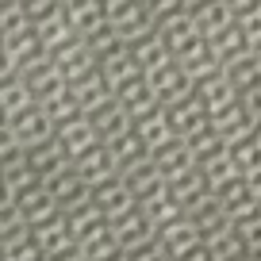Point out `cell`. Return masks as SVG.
Segmentation results:
<instances>
[{
  "label": "cell",
  "mask_w": 261,
  "mask_h": 261,
  "mask_svg": "<svg viewBox=\"0 0 261 261\" xmlns=\"http://www.w3.org/2000/svg\"><path fill=\"white\" fill-rule=\"evenodd\" d=\"M104 146L112 150V162H115V169H127V165H135L139 158H146V146L139 142V135H135V130H123V135L108 139Z\"/></svg>",
  "instance_id": "33"
},
{
  "label": "cell",
  "mask_w": 261,
  "mask_h": 261,
  "mask_svg": "<svg viewBox=\"0 0 261 261\" xmlns=\"http://www.w3.org/2000/svg\"><path fill=\"white\" fill-rule=\"evenodd\" d=\"M238 104L246 108V115H250L253 123H261V85H253V89L238 92Z\"/></svg>",
  "instance_id": "38"
},
{
  "label": "cell",
  "mask_w": 261,
  "mask_h": 261,
  "mask_svg": "<svg viewBox=\"0 0 261 261\" xmlns=\"http://www.w3.org/2000/svg\"><path fill=\"white\" fill-rule=\"evenodd\" d=\"M130 130L139 135V142L146 146V154L158 146V142H165L169 135H177V130L169 127V119H165V108H154V112L139 115V119H130Z\"/></svg>",
  "instance_id": "28"
},
{
  "label": "cell",
  "mask_w": 261,
  "mask_h": 261,
  "mask_svg": "<svg viewBox=\"0 0 261 261\" xmlns=\"http://www.w3.org/2000/svg\"><path fill=\"white\" fill-rule=\"evenodd\" d=\"M50 62L62 69L65 81H73V77H81L85 69L96 65V54H92V46L81 39V35H73V39H65L58 50H50Z\"/></svg>",
  "instance_id": "11"
},
{
  "label": "cell",
  "mask_w": 261,
  "mask_h": 261,
  "mask_svg": "<svg viewBox=\"0 0 261 261\" xmlns=\"http://www.w3.org/2000/svg\"><path fill=\"white\" fill-rule=\"evenodd\" d=\"M150 162H154L158 169L165 173V177H173V173H180V169H188V165H196V158H192V146H188L185 135H169L165 142H158V146L150 150Z\"/></svg>",
  "instance_id": "19"
},
{
  "label": "cell",
  "mask_w": 261,
  "mask_h": 261,
  "mask_svg": "<svg viewBox=\"0 0 261 261\" xmlns=\"http://www.w3.org/2000/svg\"><path fill=\"white\" fill-rule=\"evenodd\" d=\"M108 257H119V246L112 238V227H104L100 234L77 242V261H108Z\"/></svg>",
  "instance_id": "36"
},
{
  "label": "cell",
  "mask_w": 261,
  "mask_h": 261,
  "mask_svg": "<svg viewBox=\"0 0 261 261\" xmlns=\"http://www.w3.org/2000/svg\"><path fill=\"white\" fill-rule=\"evenodd\" d=\"M204 257L207 261H230V257H246L242 242H238V230L234 223H223V227L207 230L204 234Z\"/></svg>",
  "instance_id": "27"
},
{
  "label": "cell",
  "mask_w": 261,
  "mask_h": 261,
  "mask_svg": "<svg viewBox=\"0 0 261 261\" xmlns=\"http://www.w3.org/2000/svg\"><path fill=\"white\" fill-rule=\"evenodd\" d=\"M139 207H142V215H146V223L150 227H162V223H169V219H177L180 215V204L173 200V192L169 188H162V192H154V196H146V200H139Z\"/></svg>",
  "instance_id": "32"
},
{
  "label": "cell",
  "mask_w": 261,
  "mask_h": 261,
  "mask_svg": "<svg viewBox=\"0 0 261 261\" xmlns=\"http://www.w3.org/2000/svg\"><path fill=\"white\" fill-rule=\"evenodd\" d=\"M230 162H234V169L242 173V177H250V173L261 169V135L257 130H250V135H242V139H234L227 146Z\"/></svg>",
  "instance_id": "31"
},
{
  "label": "cell",
  "mask_w": 261,
  "mask_h": 261,
  "mask_svg": "<svg viewBox=\"0 0 261 261\" xmlns=\"http://www.w3.org/2000/svg\"><path fill=\"white\" fill-rule=\"evenodd\" d=\"M8 127H12V135H16L19 150H23V146H35V142H42V139H50V135H54V123L46 119V112H42L39 104H31V108H23V112L8 115Z\"/></svg>",
  "instance_id": "13"
},
{
  "label": "cell",
  "mask_w": 261,
  "mask_h": 261,
  "mask_svg": "<svg viewBox=\"0 0 261 261\" xmlns=\"http://www.w3.org/2000/svg\"><path fill=\"white\" fill-rule=\"evenodd\" d=\"M89 200H92V207H96L104 219H115V215L130 212V207L139 204V200L130 196L127 180H123L119 173H112V177H104V180H96V185H89Z\"/></svg>",
  "instance_id": "6"
},
{
  "label": "cell",
  "mask_w": 261,
  "mask_h": 261,
  "mask_svg": "<svg viewBox=\"0 0 261 261\" xmlns=\"http://www.w3.org/2000/svg\"><path fill=\"white\" fill-rule=\"evenodd\" d=\"M0 253H4V257H16V261H39V257H42L27 223H23L19 230H12V234H4V242H0Z\"/></svg>",
  "instance_id": "35"
},
{
  "label": "cell",
  "mask_w": 261,
  "mask_h": 261,
  "mask_svg": "<svg viewBox=\"0 0 261 261\" xmlns=\"http://www.w3.org/2000/svg\"><path fill=\"white\" fill-rule=\"evenodd\" d=\"M62 8H65V19H69V27L77 35H92L96 27L108 23L104 0H62Z\"/></svg>",
  "instance_id": "23"
},
{
  "label": "cell",
  "mask_w": 261,
  "mask_h": 261,
  "mask_svg": "<svg viewBox=\"0 0 261 261\" xmlns=\"http://www.w3.org/2000/svg\"><path fill=\"white\" fill-rule=\"evenodd\" d=\"M42 185H46L50 196L58 200V212H65V207H73V204H81V200H89V185L77 177V169H73L69 162H65L58 173H50Z\"/></svg>",
  "instance_id": "15"
},
{
  "label": "cell",
  "mask_w": 261,
  "mask_h": 261,
  "mask_svg": "<svg viewBox=\"0 0 261 261\" xmlns=\"http://www.w3.org/2000/svg\"><path fill=\"white\" fill-rule=\"evenodd\" d=\"M250 50H253V58H257V62H261V42H253Z\"/></svg>",
  "instance_id": "41"
},
{
  "label": "cell",
  "mask_w": 261,
  "mask_h": 261,
  "mask_svg": "<svg viewBox=\"0 0 261 261\" xmlns=\"http://www.w3.org/2000/svg\"><path fill=\"white\" fill-rule=\"evenodd\" d=\"M108 227H112V238H115V246H119V261L127 257L139 242H146V238L154 234V227L146 223V215H142L139 204L130 207V212L115 215V219H108Z\"/></svg>",
  "instance_id": "7"
},
{
  "label": "cell",
  "mask_w": 261,
  "mask_h": 261,
  "mask_svg": "<svg viewBox=\"0 0 261 261\" xmlns=\"http://www.w3.org/2000/svg\"><path fill=\"white\" fill-rule=\"evenodd\" d=\"M31 234H35V246H39L42 257H65V261H77V246H73V234L65 227L62 212L50 215L42 223H31Z\"/></svg>",
  "instance_id": "4"
},
{
  "label": "cell",
  "mask_w": 261,
  "mask_h": 261,
  "mask_svg": "<svg viewBox=\"0 0 261 261\" xmlns=\"http://www.w3.org/2000/svg\"><path fill=\"white\" fill-rule=\"evenodd\" d=\"M257 135H261V123H257Z\"/></svg>",
  "instance_id": "42"
},
{
  "label": "cell",
  "mask_w": 261,
  "mask_h": 261,
  "mask_svg": "<svg viewBox=\"0 0 261 261\" xmlns=\"http://www.w3.org/2000/svg\"><path fill=\"white\" fill-rule=\"evenodd\" d=\"M146 85L158 96V104H169V100H180V96L192 92V77H188V69L177 62V58H165L162 65H154L146 73Z\"/></svg>",
  "instance_id": "3"
},
{
  "label": "cell",
  "mask_w": 261,
  "mask_h": 261,
  "mask_svg": "<svg viewBox=\"0 0 261 261\" xmlns=\"http://www.w3.org/2000/svg\"><path fill=\"white\" fill-rule=\"evenodd\" d=\"M162 108H165L169 127L177 130V135H185V139H192L196 130L207 127V108L200 104L192 92H188V96H180V100H169V104H162Z\"/></svg>",
  "instance_id": "10"
},
{
  "label": "cell",
  "mask_w": 261,
  "mask_h": 261,
  "mask_svg": "<svg viewBox=\"0 0 261 261\" xmlns=\"http://www.w3.org/2000/svg\"><path fill=\"white\" fill-rule=\"evenodd\" d=\"M69 96H73V104L89 115L92 108H100L108 96H112V89H108V81L100 77V69L92 65V69H85L81 77H73V81H69Z\"/></svg>",
  "instance_id": "21"
},
{
  "label": "cell",
  "mask_w": 261,
  "mask_h": 261,
  "mask_svg": "<svg viewBox=\"0 0 261 261\" xmlns=\"http://www.w3.org/2000/svg\"><path fill=\"white\" fill-rule=\"evenodd\" d=\"M69 165L77 169V177H81L85 185H96V180L119 173V169H115V162H112V150H108L104 142H92L89 150H81L77 158H69Z\"/></svg>",
  "instance_id": "17"
},
{
  "label": "cell",
  "mask_w": 261,
  "mask_h": 261,
  "mask_svg": "<svg viewBox=\"0 0 261 261\" xmlns=\"http://www.w3.org/2000/svg\"><path fill=\"white\" fill-rule=\"evenodd\" d=\"M246 180H250L253 196H257V204H261V169H257V173H250V177H246Z\"/></svg>",
  "instance_id": "40"
},
{
  "label": "cell",
  "mask_w": 261,
  "mask_h": 261,
  "mask_svg": "<svg viewBox=\"0 0 261 261\" xmlns=\"http://www.w3.org/2000/svg\"><path fill=\"white\" fill-rule=\"evenodd\" d=\"M108 27L119 35L123 42L139 39L154 27V12H150L146 0H115L112 8H108Z\"/></svg>",
  "instance_id": "2"
},
{
  "label": "cell",
  "mask_w": 261,
  "mask_h": 261,
  "mask_svg": "<svg viewBox=\"0 0 261 261\" xmlns=\"http://www.w3.org/2000/svg\"><path fill=\"white\" fill-rule=\"evenodd\" d=\"M112 96L119 100L123 108H127L130 119H139V115H146V112H154V108H162V104H158V96L150 92V85H146V73H135V77H127L123 85H115Z\"/></svg>",
  "instance_id": "14"
},
{
  "label": "cell",
  "mask_w": 261,
  "mask_h": 261,
  "mask_svg": "<svg viewBox=\"0 0 261 261\" xmlns=\"http://www.w3.org/2000/svg\"><path fill=\"white\" fill-rule=\"evenodd\" d=\"M119 177L127 180V188H130L135 200H146V196H154V192H162V188H165V173L150 162V154L139 158L135 165H127V169H119Z\"/></svg>",
  "instance_id": "18"
},
{
  "label": "cell",
  "mask_w": 261,
  "mask_h": 261,
  "mask_svg": "<svg viewBox=\"0 0 261 261\" xmlns=\"http://www.w3.org/2000/svg\"><path fill=\"white\" fill-rule=\"evenodd\" d=\"M127 46H130V58H135V65H139L142 73H150V69H154V65H162L165 58H173L169 42H165L162 35L154 31V27H150L146 35H139V39H130Z\"/></svg>",
  "instance_id": "25"
},
{
  "label": "cell",
  "mask_w": 261,
  "mask_h": 261,
  "mask_svg": "<svg viewBox=\"0 0 261 261\" xmlns=\"http://www.w3.org/2000/svg\"><path fill=\"white\" fill-rule=\"evenodd\" d=\"M165 188L173 192V200L180 204V212H192V207H200L212 196V188H207L204 173L196 169V165H188V169L173 173V177H165Z\"/></svg>",
  "instance_id": "8"
},
{
  "label": "cell",
  "mask_w": 261,
  "mask_h": 261,
  "mask_svg": "<svg viewBox=\"0 0 261 261\" xmlns=\"http://www.w3.org/2000/svg\"><path fill=\"white\" fill-rule=\"evenodd\" d=\"M31 104H35V96H31V89H27L23 77H19V73L4 77V89H0V112L16 115V112H23V108H31Z\"/></svg>",
  "instance_id": "34"
},
{
  "label": "cell",
  "mask_w": 261,
  "mask_h": 261,
  "mask_svg": "<svg viewBox=\"0 0 261 261\" xmlns=\"http://www.w3.org/2000/svg\"><path fill=\"white\" fill-rule=\"evenodd\" d=\"M31 31H35V39H39V46L46 50H58L65 39H73V27H69V19H65V8L58 4V8H50V12H42V16H35L31 19Z\"/></svg>",
  "instance_id": "16"
},
{
  "label": "cell",
  "mask_w": 261,
  "mask_h": 261,
  "mask_svg": "<svg viewBox=\"0 0 261 261\" xmlns=\"http://www.w3.org/2000/svg\"><path fill=\"white\" fill-rule=\"evenodd\" d=\"M188 16H192V23H196L200 35H215L219 27L234 23V8H230L227 0H200V4L188 8Z\"/></svg>",
  "instance_id": "26"
},
{
  "label": "cell",
  "mask_w": 261,
  "mask_h": 261,
  "mask_svg": "<svg viewBox=\"0 0 261 261\" xmlns=\"http://www.w3.org/2000/svg\"><path fill=\"white\" fill-rule=\"evenodd\" d=\"M192 96L200 100V104L207 108V112H215V108L230 104V100L238 96L234 85L227 81V73H223V65H215V69H207V73L192 77Z\"/></svg>",
  "instance_id": "12"
},
{
  "label": "cell",
  "mask_w": 261,
  "mask_h": 261,
  "mask_svg": "<svg viewBox=\"0 0 261 261\" xmlns=\"http://www.w3.org/2000/svg\"><path fill=\"white\" fill-rule=\"evenodd\" d=\"M223 73L234 85V92H246V89H253V85H261V62L253 58V50H246V54L223 62Z\"/></svg>",
  "instance_id": "30"
},
{
  "label": "cell",
  "mask_w": 261,
  "mask_h": 261,
  "mask_svg": "<svg viewBox=\"0 0 261 261\" xmlns=\"http://www.w3.org/2000/svg\"><path fill=\"white\" fill-rule=\"evenodd\" d=\"M212 196H215V204L227 212V219L234 223V219H246L250 212H257V196H253V188H250V180L242 177V173H234V177H227V180H219V185L212 188Z\"/></svg>",
  "instance_id": "5"
},
{
  "label": "cell",
  "mask_w": 261,
  "mask_h": 261,
  "mask_svg": "<svg viewBox=\"0 0 261 261\" xmlns=\"http://www.w3.org/2000/svg\"><path fill=\"white\" fill-rule=\"evenodd\" d=\"M204 39H207V46H212V54H215V62H219V65L250 50V42H246V35H242V27H238V23H227V27H219L215 35H204Z\"/></svg>",
  "instance_id": "29"
},
{
  "label": "cell",
  "mask_w": 261,
  "mask_h": 261,
  "mask_svg": "<svg viewBox=\"0 0 261 261\" xmlns=\"http://www.w3.org/2000/svg\"><path fill=\"white\" fill-rule=\"evenodd\" d=\"M54 142L62 146V154H65V158H77L81 150H89L92 142H100V139H96V130H92L89 115L77 112V115H69V119L54 123Z\"/></svg>",
  "instance_id": "9"
},
{
  "label": "cell",
  "mask_w": 261,
  "mask_h": 261,
  "mask_svg": "<svg viewBox=\"0 0 261 261\" xmlns=\"http://www.w3.org/2000/svg\"><path fill=\"white\" fill-rule=\"evenodd\" d=\"M154 234L165 250V261H207L204 257V238H200V227L192 223V215L180 212L177 219L162 223Z\"/></svg>",
  "instance_id": "1"
},
{
  "label": "cell",
  "mask_w": 261,
  "mask_h": 261,
  "mask_svg": "<svg viewBox=\"0 0 261 261\" xmlns=\"http://www.w3.org/2000/svg\"><path fill=\"white\" fill-rule=\"evenodd\" d=\"M234 230H238V242H242L246 257H261V207L250 212L246 219H234Z\"/></svg>",
  "instance_id": "37"
},
{
  "label": "cell",
  "mask_w": 261,
  "mask_h": 261,
  "mask_svg": "<svg viewBox=\"0 0 261 261\" xmlns=\"http://www.w3.org/2000/svg\"><path fill=\"white\" fill-rule=\"evenodd\" d=\"M62 0H19V8L27 12V19H35V16H42V12H50V8H58Z\"/></svg>",
  "instance_id": "39"
},
{
  "label": "cell",
  "mask_w": 261,
  "mask_h": 261,
  "mask_svg": "<svg viewBox=\"0 0 261 261\" xmlns=\"http://www.w3.org/2000/svg\"><path fill=\"white\" fill-rule=\"evenodd\" d=\"M23 162L31 165V173H35L39 180H46L50 173H58L65 162H69V158L62 154V146H58V142H54V135H50V139L35 142V146H23Z\"/></svg>",
  "instance_id": "24"
},
{
  "label": "cell",
  "mask_w": 261,
  "mask_h": 261,
  "mask_svg": "<svg viewBox=\"0 0 261 261\" xmlns=\"http://www.w3.org/2000/svg\"><path fill=\"white\" fill-rule=\"evenodd\" d=\"M12 200H16V207H19V215H23L27 227H31V223L50 219V215H58V200L50 196V188L42 185V180H35L31 188H23V192L12 196Z\"/></svg>",
  "instance_id": "20"
},
{
  "label": "cell",
  "mask_w": 261,
  "mask_h": 261,
  "mask_svg": "<svg viewBox=\"0 0 261 261\" xmlns=\"http://www.w3.org/2000/svg\"><path fill=\"white\" fill-rule=\"evenodd\" d=\"M89 123H92V130H96L100 142H108V139H115V135H123V130H130V115H127V108H123L115 96H108L100 108H92Z\"/></svg>",
  "instance_id": "22"
}]
</instances>
